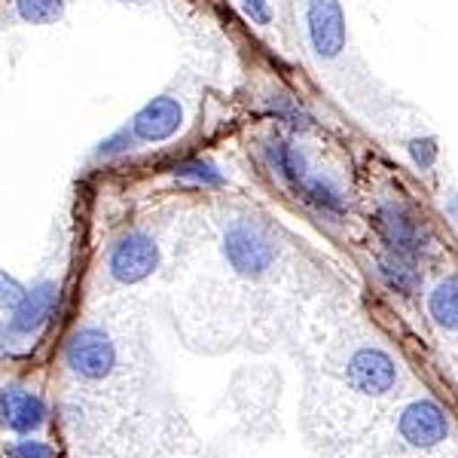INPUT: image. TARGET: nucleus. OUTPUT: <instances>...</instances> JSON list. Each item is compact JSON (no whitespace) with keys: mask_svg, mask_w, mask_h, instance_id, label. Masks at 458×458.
I'll list each match as a JSON object with an SVG mask.
<instances>
[{"mask_svg":"<svg viewBox=\"0 0 458 458\" xmlns=\"http://www.w3.org/2000/svg\"><path fill=\"white\" fill-rule=\"evenodd\" d=\"M224 257L242 278H260L276 263L278 245L257 220L239 217L224 233Z\"/></svg>","mask_w":458,"mask_h":458,"instance_id":"f257e3e1","label":"nucleus"},{"mask_svg":"<svg viewBox=\"0 0 458 458\" xmlns=\"http://www.w3.org/2000/svg\"><path fill=\"white\" fill-rule=\"evenodd\" d=\"M64 360L77 376L83 379H107L116 367V345L105 330L98 327H80L68 339Z\"/></svg>","mask_w":458,"mask_h":458,"instance_id":"f03ea898","label":"nucleus"},{"mask_svg":"<svg viewBox=\"0 0 458 458\" xmlns=\"http://www.w3.org/2000/svg\"><path fill=\"white\" fill-rule=\"evenodd\" d=\"M159 266V248L150 235L144 233H129L110 248L107 257V272L114 282L120 284H138L147 276H153Z\"/></svg>","mask_w":458,"mask_h":458,"instance_id":"7ed1b4c3","label":"nucleus"},{"mask_svg":"<svg viewBox=\"0 0 458 458\" xmlns=\"http://www.w3.org/2000/svg\"><path fill=\"white\" fill-rule=\"evenodd\" d=\"M309 47L321 62H330L345 49V13L339 0H309L306 6Z\"/></svg>","mask_w":458,"mask_h":458,"instance_id":"20e7f679","label":"nucleus"},{"mask_svg":"<svg viewBox=\"0 0 458 458\" xmlns=\"http://www.w3.org/2000/svg\"><path fill=\"white\" fill-rule=\"evenodd\" d=\"M343 376H345V382H349L354 391H360V394L382 397V394H388V391L394 388L397 367H394V360H391L388 352L364 345V349H358L349 358Z\"/></svg>","mask_w":458,"mask_h":458,"instance_id":"39448f33","label":"nucleus"},{"mask_svg":"<svg viewBox=\"0 0 458 458\" xmlns=\"http://www.w3.org/2000/svg\"><path fill=\"white\" fill-rule=\"evenodd\" d=\"M397 431L410 446L431 449L449 437V419L434 401H412L397 416Z\"/></svg>","mask_w":458,"mask_h":458,"instance_id":"423d86ee","label":"nucleus"},{"mask_svg":"<svg viewBox=\"0 0 458 458\" xmlns=\"http://www.w3.org/2000/svg\"><path fill=\"white\" fill-rule=\"evenodd\" d=\"M373 220H376V229H379L382 239L388 242V248L394 250V254H403L412 260V257H419L428 248L425 229L419 226V220L412 217L403 205H394V202L379 205Z\"/></svg>","mask_w":458,"mask_h":458,"instance_id":"0eeeda50","label":"nucleus"},{"mask_svg":"<svg viewBox=\"0 0 458 458\" xmlns=\"http://www.w3.org/2000/svg\"><path fill=\"white\" fill-rule=\"evenodd\" d=\"M183 125V107L181 101L172 98V95H159V98L147 101V105L131 116V138L144 144H157V141H168L172 135H177Z\"/></svg>","mask_w":458,"mask_h":458,"instance_id":"6e6552de","label":"nucleus"},{"mask_svg":"<svg viewBox=\"0 0 458 458\" xmlns=\"http://www.w3.org/2000/svg\"><path fill=\"white\" fill-rule=\"evenodd\" d=\"M58 297H62V291H58L55 282H40V284H34L31 291H25V297H21L19 306L13 309L10 334H16V336L37 334V330L53 318Z\"/></svg>","mask_w":458,"mask_h":458,"instance_id":"1a4fd4ad","label":"nucleus"},{"mask_svg":"<svg viewBox=\"0 0 458 458\" xmlns=\"http://www.w3.org/2000/svg\"><path fill=\"white\" fill-rule=\"evenodd\" d=\"M0 422L16 434H31L47 422V403L21 386L0 388Z\"/></svg>","mask_w":458,"mask_h":458,"instance_id":"9d476101","label":"nucleus"},{"mask_svg":"<svg viewBox=\"0 0 458 458\" xmlns=\"http://www.w3.org/2000/svg\"><path fill=\"white\" fill-rule=\"evenodd\" d=\"M379 272H382V278L388 282L391 291L403 293V297L416 293L419 291V282H422V276H419V269L412 266L410 257L394 254V250H388V254L379 257Z\"/></svg>","mask_w":458,"mask_h":458,"instance_id":"9b49d317","label":"nucleus"},{"mask_svg":"<svg viewBox=\"0 0 458 458\" xmlns=\"http://www.w3.org/2000/svg\"><path fill=\"white\" fill-rule=\"evenodd\" d=\"M297 190L302 193L306 202H312L315 208H321L327 214H343V208H345V199H343V193H339V187L324 174H306L297 183Z\"/></svg>","mask_w":458,"mask_h":458,"instance_id":"f8f14e48","label":"nucleus"},{"mask_svg":"<svg viewBox=\"0 0 458 458\" xmlns=\"http://www.w3.org/2000/svg\"><path fill=\"white\" fill-rule=\"evenodd\" d=\"M428 312L446 330H458V278L449 276L428 297Z\"/></svg>","mask_w":458,"mask_h":458,"instance_id":"ddd939ff","label":"nucleus"},{"mask_svg":"<svg viewBox=\"0 0 458 458\" xmlns=\"http://www.w3.org/2000/svg\"><path fill=\"white\" fill-rule=\"evenodd\" d=\"M266 153H269L272 168H276L284 181H291L293 187H297L302 177L309 174V162H306V157H302L300 147H293L287 141H272L269 147H266Z\"/></svg>","mask_w":458,"mask_h":458,"instance_id":"4468645a","label":"nucleus"},{"mask_svg":"<svg viewBox=\"0 0 458 458\" xmlns=\"http://www.w3.org/2000/svg\"><path fill=\"white\" fill-rule=\"evenodd\" d=\"M19 16L31 25H53L64 16V0H16Z\"/></svg>","mask_w":458,"mask_h":458,"instance_id":"2eb2a0df","label":"nucleus"},{"mask_svg":"<svg viewBox=\"0 0 458 458\" xmlns=\"http://www.w3.org/2000/svg\"><path fill=\"white\" fill-rule=\"evenodd\" d=\"M174 174L181 181H193V183H205V187H220L224 183V174L205 159H190V162H181L174 165Z\"/></svg>","mask_w":458,"mask_h":458,"instance_id":"dca6fc26","label":"nucleus"},{"mask_svg":"<svg viewBox=\"0 0 458 458\" xmlns=\"http://www.w3.org/2000/svg\"><path fill=\"white\" fill-rule=\"evenodd\" d=\"M406 150H410L412 162H416L422 172L437 162V141H434V138H412V141L406 144Z\"/></svg>","mask_w":458,"mask_h":458,"instance_id":"f3484780","label":"nucleus"},{"mask_svg":"<svg viewBox=\"0 0 458 458\" xmlns=\"http://www.w3.org/2000/svg\"><path fill=\"white\" fill-rule=\"evenodd\" d=\"M21 297H25L21 282H16V278L0 269V309H16Z\"/></svg>","mask_w":458,"mask_h":458,"instance_id":"a211bd4d","label":"nucleus"},{"mask_svg":"<svg viewBox=\"0 0 458 458\" xmlns=\"http://www.w3.org/2000/svg\"><path fill=\"white\" fill-rule=\"evenodd\" d=\"M13 458H55V449L43 440H19L16 446H10Z\"/></svg>","mask_w":458,"mask_h":458,"instance_id":"6ab92c4d","label":"nucleus"},{"mask_svg":"<svg viewBox=\"0 0 458 458\" xmlns=\"http://www.w3.org/2000/svg\"><path fill=\"white\" fill-rule=\"evenodd\" d=\"M129 144H135V138H131L129 129H120L116 135H110L107 141H101L98 147V157H116V153L129 150Z\"/></svg>","mask_w":458,"mask_h":458,"instance_id":"aec40b11","label":"nucleus"},{"mask_svg":"<svg viewBox=\"0 0 458 458\" xmlns=\"http://www.w3.org/2000/svg\"><path fill=\"white\" fill-rule=\"evenodd\" d=\"M245 10H248V16L254 21H260V25L269 21V6H266V0H245Z\"/></svg>","mask_w":458,"mask_h":458,"instance_id":"412c9836","label":"nucleus"},{"mask_svg":"<svg viewBox=\"0 0 458 458\" xmlns=\"http://www.w3.org/2000/svg\"><path fill=\"white\" fill-rule=\"evenodd\" d=\"M446 211H449V214H453V217L458 220V196H453V199H449V205H446Z\"/></svg>","mask_w":458,"mask_h":458,"instance_id":"4be33fe9","label":"nucleus"}]
</instances>
